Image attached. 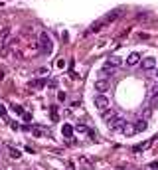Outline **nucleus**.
<instances>
[{"label":"nucleus","instance_id":"nucleus-12","mask_svg":"<svg viewBox=\"0 0 158 170\" xmlns=\"http://www.w3.org/2000/svg\"><path fill=\"white\" fill-rule=\"evenodd\" d=\"M146 127H148L146 119H140V121H136V123H135V129H136V133H142V131H146Z\"/></svg>","mask_w":158,"mask_h":170},{"label":"nucleus","instance_id":"nucleus-16","mask_svg":"<svg viewBox=\"0 0 158 170\" xmlns=\"http://www.w3.org/2000/svg\"><path fill=\"white\" fill-rule=\"evenodd\" d=\"M150 147V142H142V145H136L135 148H133V152H140V150H144V148Z\"/></svg>","mask_w":158,"mask_h":170},{"label":"nucleus","instance_id":"nucleus-1","mask_svg":"<svg viewBox=\"0 0 158 170\" xmlns=\"http://www.w3.org/2000/svg\"><path fill=\"white\" fill-rule=\"evenodd\" d=\"M38 45H40V52H42V54H52L54 44H52V38H49L47 32H42V34H40V42H38Z\"/></svg>","mask_w":158,"mask_h":170},{"label":"nucleus","instance_id":"nucleus-23","mask_svg":"<svg viewBox=\"0 0 158 170\" xmlns=\"http://www.w3.org/2000/svg\"><path fill=\"white\" fill-rule=\"evenodd\" d=\"M57 101H65V93H63V91H59V93H57Z\"/></svg>","mask_w":158,"mask_h":170},{"label":"nucleus","instance_id":"nucleus-6","mask_svg":"<svg viewBox=\"0 0 158 170\" xmlns=\"http://www.w3.org/2000/svg\"><path fill=\"white\" fill-rule=\"evenodd\" d=\"M32 135L40 136V138H45V136H49V131L45 127H32Z\"/></svg>","mask_w":158,"mask_h":170},{"label":"nucleus","instance_id":"nucleus-26","mask_svg":"<svg viewBox=\"0 0 158 170\" xmlns=\"http://www.w3.org/2000/svg\"><path fill=\"white\" fill-rule=\"evenodd\" d=\"M57 67H65V59H59L57 61Z\"/></svg>","mask_w":158,"mask_h":170},{"label":"nucleus","instance_id":"nucleus-27","mask_svg":"<svg viewBox=\"0 0 158 170\" xmlns=\"http://www.w3.org/2000/svg\"><path fill=\"white\" fill-rule=\"evenodd\" d=\"M0 115H2V117L6 119V109H4V107H0Z\"/></svg>","mask_w":158,"mask_h":170},{"label":"nucleus","instance_id":"nucleus-3","mask_svg":"<svg viewBox=\"0 0 158 170\" xmlns=\"http://www.w3.org/2000/svg\"><path fill=\"white\" fill-rule=\"evenodd\" d=\"M107 125H109L111 131H123V127L126 125V121H124L123 117H117V115H115L111 121H107Z\"/></svg>","mask_w":158,"mask_h":170},{"label":"nucleus","instance_id":"nucleus-22","mask_svg":"<svg viewBox=\"0 0 158 170\" xmlns=\"http://www.w3.org/2000/svg\"><path fill=\"white\" fill-rule=\"evenodd\" d=\"M12 111H16L18 115H24V109L20 107V105H14V107H12Z\"/></svg>","mask_w":158,"mask_h":170},{"label":"nucleus","instance_id":"nucleus-24","mask_svg":"<svg viewBox=\"0 0 158 170\" xmlns=\"http://www.w3.org/2000/svg\"><path fill=\"white\" fill-rule=\"evenodd\" d=\"M10 129H12V131H18V129H20V125H18L16 121H12V123H10Z\"/></svg>","mask_w":158,"mask_h":170},{"label":"nucleus","instance_id":"nucleus-20","mask_svg":"<svg viewBox=\"0 0 158 170\" xmlns=\"http://www.w3.org/2000/svg\"><path fill=\"white\" fill-rule=\"evenodd\" d=\"M75 129H77V133H89V129H87L85 125H77Z\"/></svg>","mask_w":158,"mask_h":170},{"label":"nucleus","instance_id":"nucleus-29","mask_svg":"<svg viewBox=\"0 0 158 170\" xmlns=\"http://www.w3.org/2000/svg\"><path fill=\"white\" fill-rule=\"evenodd\" d=\"M156 77H158V71H156Z\"/></svg>","mask_w":158,"mask_h":170},{"label":"nucleus","instance_id":"nucleus-15","mask_svg":"<svg viewBox=\"0 0 158 170\" xmlns=\"http://www.w3.org/2000/svg\"><path fill=\"white\" fill-rule=\"evenodd\" d=\"M8 152H10V156H12V158H20V154H22V152H20L18 148H14V147H10V148H8Z\"/></svg>","mask_w":158,"mask_h":170},{"label":"nucleus","instance_id":"nucleus-7","mask_svg":"<svg viewBox=\"0 0 158 170\" xmlns=\"http://www.w3.org/2000/svg\"><path fill=\"white\" fill-rule=\"evenodd\" d=\"M121 16V10H113V12H109L105 18H103V24H111V22H115L117 18Z\"/></svg>","mask_w":158,"mask_h":170},{"label":"nucleus","instance_id":"nucleus-2","mask_svg":"<svg viewBox=\"0 0 158 170\" xmlns=\"http://www.w3.org/2000/svg\"><path fill=\"white\" fill-rule=\"evenodd\" d=\"M109 105H111V103H109V99L105 97V93H99V95L95 97V109H97V111H101V113L107 111Z\"/></svg>","mask_w":158,"mask_h":170},{"label":"nucleus","instance_id":"nucleus-25","mask_svg":"<svg viewBox=\"0 0 158 170\" xmlns=\"http://www.w3.org/2000/svg\"><path fill=\"white\" fill-rule=\"evenodd\" d=\"M24 121H26V123H30V121H32V115H30V113H24Z\"/></svg>","mask_w":158,"mask_h":170},{"label":"nucleus","instance_id":"nucleus-8","mask_svg":"<svg viewBox=\"0 0 158 170\" xmlns=\"http://www.w3.org/2000/svg\"><path fill=\"white\" fill-rule=\"evenodd\" d=\"M95 89H97V93H105V91L109 89V81H107V79H97Z\"/></svg>","mask_w":158,"mask_h":170},{"label":"nucleus","instance_id":"nucleus-10","mask_svg":"<svg viewBox=\"0 0 158 170\" xmlns=\"http://www.w3.org/2000/svg\"><path fill=\"white\" fill-rule=\"evenodd\" d=\"M138 61H140V54H136V52H133L131 56L126 57V65H128V67H133V65H136Z\"/></svg>","mask_w":158,"mask_h":170},{"label":"nucleus","instance_id":"nucleus-11","mask_svg":"<svg viewBox=\"0 0 158 170\" xmlns=\"http://www.w3.org/2000/svg\"><path fill=\"white\" fill-rule=\"evenodd\" d=\"M61 133H63V136H65V140H71V136H73V127L71 125H63Z\"/></svg>","mask_w":158,"mask_h":170},{"label":"nucleus","instance_id":"nucleus-28","mask_svg":"<svg viewBox=\"0 0 158 170\" xmlns=\"http://www.w3.org/2000/svg\"><path fill=\"white\" fill-rule=\"evenodd\" d=\"M150 168H152V170H156V168H158V162H150Z\"/></svg>","mask_w":158,"mask_h":170},{"label":"nucleus","instance_id":"nucleus-13","mask_svg":"<svg viewBox=\"0 0 158 170\" xmlns=\"http://www.w3.org/2000/svg\"><path fill=\"white\" fill-rule=\"evenodd\" d=\"M121 133L126 135V136H131V135H135V133H136V129H135V125H128V123H126V125L123 127V131H121Z\"/></svg>","mask_w":158,"mask_h":170},{"label":"nucleus","instance_id":"nucleus-5","mask_svg":"<svg viewBox=\"0 0 158 170\" xmlns=\"http://www.w3.org/2000/svg\"><path fill=\"white\" fill-rule=\"evenodd\" d=\"M140 65H142L144 71L154 69V67H156V59H154V57H144V59H140Z\"/></svg>","mask_w":158,"mask_h":170},{"label":"nucleus","instance_id":"nucleus-9","mask_svg":"<svg viewBox=\"0 0 158 170\" xmlns=\"http://www.w3.org/2000/svg\"><path fill=\"white\" fill-rule=\"evenodd\" d=\"M121 63H123V59H121L119 56H109L107 57V65H111V67H115V69L119 67Z\"/></svg>","mask_w":158,"mask_h":170},{"label":"nucleus","instance_id":"nucleus-18","mask_svg":"<svg viewBox=\"0 0 158 170\" xmlns=\"http://www.w3.org/2000/svg\"><path fill=\"white\" fill-rule=\"evenodd\" d=\"M113 117H115V113H113V111H111V109H107V111H103V119H105V121H111Z\"/></svg>","mask_w":158,"mask_h":170},{"label":"nucleus","instance_id":"nucleus-21","mask_svg":"<svg viewBox=\"0 0 158 170\" xmlns=\"http://www.w3.org/2000/svg\"><path fill=\"white\" fill-rule=\"evenodd\" d=\"M52 121H57V107H52Z\"/></svg>","mask_w":158,"mask_h":170},{"label":"nucleus","instance_id":"nucleus-17","mask_svg":"<svg viewBox=\"0 0 158 170\" xmlns=\"http://www.w3.org/2000/svg\"><path fill=\"white\" fill-rule=\"evenodd\" d=\"M103 26H105V24H103V20H99V22H95L93 26H91V32H99V30H101Z\"/></svg>","mask_w":158,"mask_h":170},{"label":"nucleus","instance_id":"nucleus-19","mask_svg":"<svg viewBox=\"0 0 158 170\" xmlns=\"http://www.w3.org/2000/svg\"><path fill=\"white\" fill-rule=\"evenodd\" d=\"M150 107H152V109H158V93L152 95V99H150Z\"/></svg>","mask_w":158,"mask_h":170},{"label":"nucleus","instance_id":"nucleus-14","mask_svg":"<svg viewBox=\"0 0 158 170\" xmlns=\"http://www.w3.org/2000/svg\"><path fill=\"white\" fill-rule=\"evenodd\" d=\"M45 85H47L45 79H36L34 83H32V87H36V89H42V87H45Z\"/></svg>","mask_w":158,"mask_h":170},{"label":"nucleus","instance_id":"nucleus-4","mask_svg":"<svg viewBox=\"0 0 158 170\" xmlns=\"http://www.w3.org/2000/svg\"><path fill=\"white\" fill-rule=\"evenodd\" d=\"M8 38H10V28L6 26V28L0 32V52H2V54L6 52V50H4V45L8 44Z\"/></svg>","mask_w":158,"mask_h":170}]
</instances>
